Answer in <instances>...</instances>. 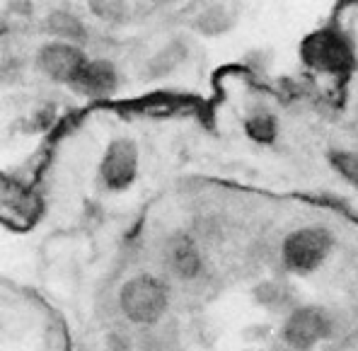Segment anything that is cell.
Segmentation results:
<instances>
[{"mask_svg": "<svg viewBox=\"0 0 358 351\" xmlns=\"http://www.w3.org/2000/svg\"><path fill=\"white\" fill-rule=\"evenodd\" d=\"M305 66L313 71L329 73V76H344L354 68V49L349 39L336 29H320L313 32L300 46Z\"/></svg>", "mask_w": 358, "mask_h": 351, "instance_id": "1", "label": "cell"}, {"mask_svg": "<svg viewBox=\"0 0 358 351\" xmlns=\"http://www.w3.org/2000/svg\"><path fill=\"white\" fill-rule=\"evenodd\" d=\"M121 313L136 324H152L167 310V291L152 276H136L126 281L119 293Z\"/></svg>", "mask_w": 358, "mask_h": 351, "instance_id": "2", "label": "cell"}, {"mask_svg": "<svg viewBox=\"0 0 358 351\" xmlns=\"http://www.w3.org/2000/svg\"><path fill=\"white\" fill-rule=\"evenodd\" d=\"M331 248V235L324 228H300L283 243V262L293 271H313L324 262Z\"/></svg>", "mask_w": 358, "mask_h": 351, "instance_id": "3", "label": "cell"}, {"mask_svg": "<svg viewBox=\"0 0 358 351\" xmlns=\"http://www.w3.org/2000/svg\"><path fill=\"white\" fill-rule=\"evenodd\" d=\"M331 322L329 315L322 308L305 306L291 313V317L286 320V327H283V339H286L288 347L305 351L313 349L317 342H322L329 334Z\"/></svg>", "mask_w": 358, "mask_h": 351, "instance_id": "4", "label": "cell"}, {"mask_svg": "<svg viewBox=\"0 0 358 351\" xmlns=\"http://www.w3.org/2000/svg\"><path fill=\"white\" fill-rule=\"evenodd\" d=\"M90 61L85 59L78 46L73 44H63V41H54V44H46L44 49L39 51V66L41 71L49 78L61 83H68V85L76 87L78 80H80L83 71L87 68Z\"/></svg>", "mask_w": 358, "mask_h": 351, "instance_id": "5", "label": "cell"}, {"mask_svg": "<svg viewBox=\"0 0 358 351\" xmlns=\"http://www.w3.org/2000/svg\"><path fill=\"white\" fill-rule=\"evenodd\" d=\"M138 172V148L131 138L112 141L102 160V180L109 189H126Z\"/></svg>", "mask_w": 358, "mask_h": 351, "instance_id": "6", "label": "cell"}, {"mask_svg": "<svg viewBox=\"0 0 358 351\" xmlns=\"http://www.w3.org/2000/svg\"><path fill=\"white\" fill-rule=\"evenodd\" d=\"M167 262H170V269L179 279H194L201 271V255H199L194 240L187 238V235H177V238L170 240Z\"/></svg>", "mask_w": 358, "mask_h": 351, "instance_id": "7", "label": "cell"}, {"mask_svg": "<svg viewBox=\"0 0 358 351\" xmlns=\"http://www.w3.org/2000/svg\"><path fill=\"white\" fill-rule=\"evenodd\" d=\"M76 87L92 97H104L117 87V71L109 61H90Z\"/></svg>", "mask_w": 358, "mask_h": 351, "instance_id": "8", "label": "cell"}, {"mask_svg": "<svg viewBox=\"0 0 358 351\" xmlns=\"http://www.w3.org/2000/svg\"><path fill=\"white\" fill-rule=\"evenodd\" d=\"M46 29L59 36H66V39H71V41H83V36H85V29H83L80 20L68 13L51 15V17L46 20Z\"/></svg>", "mask_w": 358, "mask_h": 351, "instance_id": "9", "label": "cell"}, {"mask_svg": "<svg viewBox=\"0 0 358 351\" xmlns=\"http://www.w3.org/2000/svg\"><path fill=\"white\" fill-rule=\"evenodd\" d=\"M247 136L257 143H271L276 138V122L268 114H259L247 122Z\"/></svg>", "mask_w": 358, "mask_h": 351, "instance_id": "10", "label": "cell"}, {"mask_svg": "<svg viewBox=\"0 0 358 351\" xmlns=\"http://www.w3.org/2000/svg\"><path fill=\"white\" fill-rule=\"evenodd\" d=\"M331 167L339 172L344 180H349L351 185L358 187V153H346V150H334L329 155Z\"/></svg>", "mask_w": 358, "mask_h": 351, "instance_id": "11", "label": "cell"}]
</instances>
